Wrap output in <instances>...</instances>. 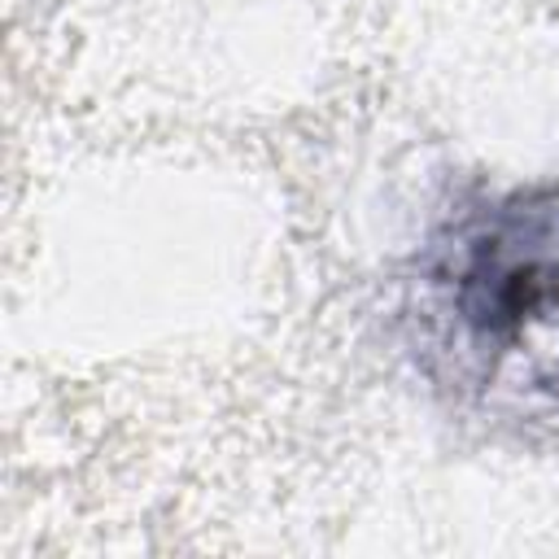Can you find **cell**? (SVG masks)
I'll return each mask as SVG.
<instances>
[{"label":"cell","instance_id":"1","mask_svg":"<svg viewBox=\"0 0 559 559\" xmlns=\"http://www.w3.org/2000/svg\"><path fill=\"white\" fill-rule=\"evenodd\" d=\"M511 245H515V214L502 227L467 240V266L459 275L463 310L480 328H498L507 319L520 323L555 293L559 253H546L542 245H524V249Z\"/></svg>","mask_w":559,"mask_h":559}]
</instances>
